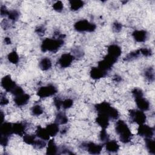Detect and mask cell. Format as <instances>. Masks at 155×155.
<instances>
[{"label":"cell","instance_id":"6da1fadb","mask_svg":"<svg viewBox=\"0 0 155 155\" xmlns=\"http://www.w3.org/2000/svg\"><path fill=\"white\" fill-rule=\"evenodd\" d=\"M65 37V35L60 33L58 31L54 33V38H46L41 44V48L42 51H49L51 53H56L64 45V39Z\"/></svg>","mask_w":155,"mask_h":155},{"label":"cell","instance_id":"7a4b0ae2","mask_svg":"<svg viewBox=\"0 0 155 155\" xmlns=\"http://www.w3.org/2000/svg\"><path fill=\"white\" fill-rule=\"evenodd\" d=\"M115 130L119 135V140L124 143H129L132 138L133 134L127 123L122 120H119L115 125Z\"/></svg>","mask_w":155,"mask_h":155},{"label":"cell","instance_id":"3957f363","mask_svg":"<svg viewBox=\"0 0 155 155\" xmlns=\"http://www.w3.org/2000/svg\"><path fill=\"white\" fill-rule=\"evenodd\" d=\"M95 110L97 113H104L108 116L110 119L116 120L119 116L118 110L112 107L108 102H102L94 105Z\"/></svg>","mask_w":155,"mask_h":155},{"label":"cell","instance_id":"277c9868","mask_svg":"<svg viewBox=\"0 0 155 155\" xmlns=\"http://www.w3.org/2000/svg\"><path fill=\"white\" fill-rule=\"evenodd\" d=\"M74 28L79 32H93L95 31L96 25L87 19H81L74 24Z\"/></svg>","mask_w":155,"mask_h":155},{"label":"cell","instance_id":"5b68a950","mask_svg":"<svg viewBox=\"0 0 155 155\" xmlns=\"http://www.w3.org/2000/svg\"><path fill=\"white\" fill-rule=\"evenodd\" d=\"M129 116L130 119L138 125L143 124L147 120L146 114L143 111L140 110L133 109L130 110Z\"/></svg>","mask_w":155,"mask_h":155},{"label":"cell","instance_id":"8992f818","mask_svg":"<svg viewBox=\"0 0 155 155\" xmlns=\"http://www.w3.org/2000/svg\"><path fill=\"white\" fill-rule=\"evenodd\" d=\"M57 91V88L54 85L48 84L40 87L37 91V96L40 98H45L54 95Z\"/></svg>","mask_w":155,"mask_h":155},{"label":"cell","instance_id":"52a82bcc","mask_svg":"<svg viewBox=\"0 0 155 155\" xmlns=\"http://www.w3.org/2000/svg\"><path fill=\"white\" fill-rule=\"evenodd\" d=\"M117 59L107 54L102 60L98 62L97 67L104 71L107 72L111 69L112 67L117 62Z\"/></svg>","mask_w":155,"mask_h":155},{"label":"cell","instance_id":"ba28073f","mask_svg":"<svg viewBox=\"0 0 155 155\" xmlns=\"http://www.w3.org/2000/svg\"><path fill=\"white\" fill-rule=\"evenodd\" d=\"M81 147L91 154H99L103 148L102 144H96L92 142L82 143Z\"/></svg>","mask_w":155,"mask_h":155},{"label":"cell","instance_id":"9c48e42d","mask_svg":"<svg viewBox=\"0 0 155 155\" xmlns=\"http://www.w3.org/2000/svg\"><path fill=\"white\" fill-rule=\"evenodd\" d=\"M154 134V127H150L148 125H139L137 128V134L144 138H152Z\"/></svg>","mask_w":155,"mask_h":155},{"label":"cell","instance_id":"30bf717a","mask_svg":"<svg viewBox=\"0 0 155 155\" xmlns=\"http://www.w3.org/2000/svg\"><path fill=\"white\" fill-rule=\"evenodd\" d=\"M1 86L7 92L12 93L17 86L15 82L13 81L10 75L4 76L1 79Z\"/></svg>","mask_w":155,"mask_h":155},{"label":"cell","instance_id":"8fae6325","mask_svg":"<svg viewBox=\"0 0 155 155\" xmlns=\"http://www.w3.org/2000/svg\"><path fill=\"white\" fill-rule=\"evenodd\" d=\"M74 58V56L71 53H64L58 59V63L61 67L67 68L71 65Z\"/></svg>","mask_w":155,"mask_h":155},{"label":"cell","instance_id":"7c38bea8","mask_svg":"<svg viewBox=\"0 0 155 155\" xmlns=\"http://www.w3.org/2000/svg\"><path fill=\"white\" fill-rule=\"evenodd\" d=\"M110 117L104 113H97V116L96 118V122L103 129H106L110 123Z\"/></svg>","mask_w":155,"mask_h":155},{"label":"cell","instance_id":"4fadbf2b","mask_svg":"<svg viewBox=\"0 0 155 155\" xmlns=\"http://www.w3.org/2000/svg\"><path fill=\"white\" fill-rule=\"evenodd\" d=\"M132 36L136 42H143L148 39V34L146 30H136L132 33Z\"/></svg>","mask_w":155,"mask_h":155},{"label":"cell","instance_id":"5bb4252c","mask_svg":"<svg viewBox=\"0 0 155 155\" xmlns=\"http://www.w3.org/2000/svg\"><path fill=\"white\" fill-rule=\"evenodd\" d=\"M136 105L139 110H142L143 111H148L150 109V104L149 101L145 98L143 96H141L137 98L134 99Z\"/></svg>","mask_w":155,"mask_h":155},{"label":"cell","instance_id":"9a60e30c","mask_svg":"<svg viewBox=\"0 0 155 155\" xmlns=\"http://www.w3.org/2000/svg\"><path fill=\"white\" fill-rule=\"evenodd\" d=\"M12 125L13 124L7 122H4L1 124L0 127V136H4L9 137V136L13 134Z\"/></svg>","mask_w":155,"mask_h":155},{"label":"cell","instance_id":"2e32d148","mask_svg":"<svg viewBox=\"0 0 155 155\" xmlns=\"http://www.w3.org/2000/svg\"><path fill=\"white\" fill-rule=\"evenodd\" d=\"M30 98V96L27 93H22L19 95L15 96L14 102L16 106L18 107H22L26 105Z\"/></svg>","mask_w":155,"mask_h":155},{"label":"cell","instance_id":"e0dca14e","mask_svg":"<svg viewBox=\"0 0 155 155\" xmlns=\"http://www.w3.org/2000/svg\"><path fill=\"white\" fill-rule=\"evenodd\" d=\"M26 128V124L23 122H16L13 124L12 125L13 134H15L20 136H23L25 134Z\"/></svg>","mask_w":155,"mask_h":155},{"label":"cell","instance_id":"ac0fdd59","mask_svg":"<svg viewBox=\"0 0 155 155\" xmlns=\"http://www.w3.org/2000/svg\"><path fill=\"white\" fill-rule=\"evenodd\" d=\"M90 77L93 79H99L107 76V72L101 69L98 67H92L90 71Z\"/></svg>","mask_w":155,"mask_h":155},{"label":"cell","instance_id":"d6986e66","mask_svg":"<svg viewBox=\"0 0 155 155\" xmlns=\"http://www.w3.org/2000/svg\"><path fill=\"white\" fill-rule=\"evenodd\" d=\"M108 54L118 59L122 53L121 48L117 44H111L107 48Z\"/></svg>","mask_w":155,"mask_h":155},{"label":"cell","instance_id":"ffe728a7","mask_svg":"<svg viewBox=\"0 0 155 155\" xmlns=\"http://www.w3.org/2000/svg\"><path fill=\"white\" fill-rule=\"evenodd\" d=\"M119 145L116 140H108L105 142L106 150L109 153H116L119 150Z\"/></svg>","mask_w":155,"mask_h":155},{"label":"cell","instance_id":"44dd1931","mask_svg":"<svg viewBox=\"0 0 155 155\" xmlns=\"http://www.w3.org/2000/svg\"><path fill=\"white\" fill-rule=\"evenodd\" d=\"M36 136L44 140H50V135L48 134L46 128H42L41 126H38L36 130Z\"/></svg>","mask_w":155,"mask_h":155},{"label":"cell","instance_id":"7402d4cb","mask_svg":"<svg viewBox=\"0 0 155 155\" xmlns=\"http://www.w3.org/2000/svg\"><path fill=\"white\" fill-rule=\"evenodd\" d=\"M45 128L50 137L55 136L59 131V124L56 122L47 125Z\"/></svg>","mask_w":155,"mask_h":155},{"label":"cell","instance_id":"603a6c76","mask_svg":"<svg viewBox=\"0 0 155 155\" xmlns=\"http://www.w3.org/2000/svg\"><path fill=\"white\" fill-rule=\"evenodd\" d=\"M58 148L57 145H56L54 140L53 139H51L49 140L47 145V148L46 150V154H56L58 153Z\"/></svg>","mask_w":155,"mask_h":155},{"label":"cell","instance_id":"cb8c5ba5","mask_svg":"<svg viewBox=\"0 0 155 155\" xmlns=\"http://www.w3.org/2000/svg\"><path fill=\"white\" fill-rule=\"evenodd\" d=\"M68 117L64 112L59 111L57 113L54 122L57 123L59 125H65L68 122Z\"/></svg>","mask_w":155,"mask_h":155},{"label":"cell","instance_id":"d4e9b609","mask_svg":"<svg viewBox=\"0 0 155 155\" xmlns=\"http://www.w3.org/2000/svg\"><path fill=\"white\" fill-rule=\"evenodd\" d=\"M39 66L42 70L47 71L49 70L52 66L51 61L49 58H44L40 61Z\"/></svg>","mask_w":155,"mask_h":155},{"label":"cell","instance_id":"484cf974","mask_svg":"<svg viewBox=\"0 0 155 155\" xmlns=\"http://www.w3.org/2000/svg\"><path fill=\"white\" fill-rule=\"evenodd\" d=\"M145 145L147 150L150 154H155V142L152 138H145Z\"/></svg>","mask_w":155,"mask_h":155},{"label":"cell","instance_id":"4316f807","mask_svg":"<svg viewBox=\"0 0 155 155\" xmlns=\"http://www.w3.org/2000/svg\"><path fill=\"white\" fill-rule=\"evenodd\" d=\"M70 9L73 11H76L82 8L84 5V2L81 0H71L69 1Z\"/></svg>","mask_w":155,"mask_h":155},{"label":"cell","instance_id":"83f0119b","mask_svg":"<svg viewBox=\"0 0 155 155\" xmlns=\"http://www.w3.org/2000/svg\"><path fill=\"white\" fill-rule=\"evenodd\" d=\"M140 52L139 49L137 50H134V51H131L128 54H127L126 56L124 58V60L125 61H133V60L139 58L140 56Z\"/></svg>","mask_w":155,"mask_h":155},{"label":"cell","instance_id":"f1b7e54d","mask_svg":"<svg viewBox=\"0 0 155 155\" xmlns=\"http://www.w3.org/2000/svg\"><path fill=\"white\" fill-rule=\"evenodd\" d=\"M144 76L145 78L150 82H153L154 81V70L153 67H149L147 68L144 72Z\"/></svg>","mask_w":155,"mask_h":155},{"label":"cell","instance_id":"f546056e","mask_svg":"<svg viewBox=\"0 0 155 155\" xmlns=\"http://www.w3.org/2000/svg\"><path fill=\"white\" fill-rule=\"evenodd\" d=\"M7 59L9 61V62H10L11 63L14 64H16L17 63H18L19 60V56H18L17 52L15 50L12 51L10 53H8V54L7 55Z\"/></svg>","mask_w":155,"mask_h":155},{"label":"cell","instance_id":"4dcf8cb0","mask_svg":"<svg viewBox=\"0 0 155 155\" xmlns=\"http://www.w3.org/2000/svg\"><path fill=\"white\" fill-rule=\"evenodd\" d=\"M37 136L36 134H25L23 136V141L28 145H33Z\"/></svg>","mask_w":155,"mask_h":155},{"label":"cell","instance_id":"1f68e13d","mask_svg":"<svg viewBox=\"0 0 155 155\" xmlns=\"http://www.w3.org/2000/svg\"><path fill=\"white\" fill-rule=\"evenodd\" d=\"M7 16L10 20H11L13 22H16L19 16V13L16 10H8Z\"/></svg>","mask_w":155,"mask_h":155},{"label":"cell","instance_id":"d6a6232c","mask_svg":"<svg viewBox=\"0 0 155 155\" xmlns=\"http://www.w3.org/2000/svg\"><path fill=\"white\" fill-rule=\"evenodd\" d=\"M46 145H47V143H46L45 140L41 139L39 140L36 139L32 145L33 146L34 148H35L36 150H40V149H42L43 148H44L46 146Z\"/></svg>","mask_w":155,"mask_h":155},{"label":"cell","instance_id":"836d02e7","mask_svg":"<svg viewBox=\"0 0 155 155\" xmlns=\"http://www.w3.org/2000/svg\"><path fill=\"white\" fill-rule=\"evenodd\" d=\"M44 112L42 107L39 105H35L31 108V113L33 116H40Z\"/></svg>","mask_w":155,"mask_h":155},{"label":"cell","instance_id":"e575fe53","mask_svg":"<svg viewBox=\"0 0 155 155\" xmlns=\"http://www.w3.org/2000/svg\"><path fill=\"white\" fill-rule=\"evenodd\" d=\"M99 139H100L101 141H102V142H105V143L106 142H107L108 140H110L109 139L110 137L106 131V129L102 128V130L99 133Z\"/></svg>","mask_w":155,"mask_h":155},{"label":"cell","instance_id":"d590c367","mask_svg":"<svg viewBox=\"0 0 155 155\" xmlns=\"http://www.w3.org/2000/svg\"><path fill=\"white\" fill-rule=\"evenodd\" d=\"M73 104V101L71 99H66L62 101V108L66 110L71 108Z\"/></svg>","mask_w":155,"mask_h":155},{"label":"cell","instance_id":"8d00e7d4","mask_svg":"<svg viewBox=\"0 0 155 155\" xmlns=\"http://www.w3.org/2000/svg\"><path fill=\"white\" fill-rule=\"evenodd\" d=\"M53 8L54 10L58 12H61L62 11L63 8H64V5L62 1H58L56 2H54L53 5Z\"/></svg>","mask_w":155,"mask_h":155},{"label":"cell","instance_id":"74e56055","mask_svg":"<svg viewBox=\"0 0 155 155\" xmlns=\"http://www.w3.org/2000/svg\"><path fill=\"white\" fill-rule=\"evenodd\" d=\"M139 50L140 52V54H142L146 57L151 56L153 54V51L151 49L148 48H141L139 49Z\"/></svg>","mask_w":155,"mask_h":155},{"label":"cell","instance_id":"f35d334b","mask_svg":"<svg viewBox=\"0 0 155 155\" xmlns=\"http://www.w3.org/2000/svg\"><path fill=\"white\" fill-rule=\"evenodd\" d=\"M131 93H132V94H133V96L134 99L139 97H141V96H143V93L142 90L141 89H140V88H134L132 90Z\"/></svg>","mask_w":155,"mask_h":155},{"label":"cell","instance_id":"ab89813d","mask_svg":"<svg viewBox=\"0 0 155 155\" xmlns=\"http://www.w3.org/2000/svg\"><path fill=\"white\" fill-rule=\"evenodd\" d=\"M112 28H113V31H114L116 33H118L121 31V30L122 28V25L120 22L116 21L113 24Z\"/></svg>","mask_w":155,"mask_h":155},{"label":"cell","instance_id":"60d3db41","mask_svg":"<svg viewBox=\"0 0 155 155\" xmlns=\"http://www.w3.org/2000/svg\"><path fill=\"white\" fill-rule=\"evenodd\" d=\"M24 93V90H23V89L21 87H19V86H16V87H15V88L13 90V91L12 92V93L15 96H18V95H19V94H22V93Z\"/></svg>","mask_w":155,"mask_h":155},{"label":"cell","instance_id":"b9f144b4","mask_svg":"<svg viewBox=\"0 0 155 155\" xmlns=\"http://www.w3.org/2000/svg\"><path fill=\"white\" fill-rule=\"evenodd\" d=\"M8 143V137L4 136H0V144L3 147H5Z\"/></svg>","mask_w":155,"mask_h":155},{"label":"cell","instance_id":"7bdbcfd3","mask_svg":"<svg viewBox=\"0 0 155 155\" xmlns=\"http://www.w3.org/2000/svg\"><path fill=\"white\" fill-rule=\"evenodd\" d=\"M45 31V28L43 26H39L36 28L35 32L40 36L44 35Z\"/></svg>","mask_w":155,"mask_h":155},{"label":"cell","instance_id":"ee69618b","mask_svg":"<svg viewBox=\"0 0 155 155\" xmlns=\"http://www.w3.org/2000/svg\"><path fill=\"white\" fill-rule=\"evenodd\" d=\"M73 56H74V58H81L83 56V54H84V53L83 51L80 50L79 48H74L73 50Z\"/></svg>","mask_w":155,"mask_h":155},{"label":"cell","instance_id":"f6af8a7d","mask_svg":"<svg viewBox=\"0 0 155 155\" xmlns=\"http://www.w3.org/2000/svg\"><path fill=\"white\" fill-rule=\"evenodd\" d=\"M62 100H61L58 97H54V105L57 108V110H60V108L62 107Z\"/></svg>","mask_w":155,"mask_h":155},{"label":"cell","instance_id":"bcb514c9","mask_svg":"<svg viewBox=\"0 0 155 155\" xmlns=\"http://www.w3.org/2000/svg\"><path fill=\"white\" fill-rule=\"evenodd\" d=\"M9 101L8 99L6 97V96L4 94H2V93L1 94V99H0V104L1 105L3 106V105H6L8 104Z\"/></svg>","mask_w":155,"mask_h":155},{"label":"cell","instance_id":"7dc6e473","mask_svg":"<svg viewBox=\"0 0 155 155\" xmlns=\"http://www.w3.org/2000/svg\"><path fill=\"white\" fill-rule=\"evenodd\" d=\"M1 16H7V14H8V10L7 9L5 5H2L1 6Z\"/></svg>","mask_w":155,"mask_h":155},{"label":"cell","instance_id":"c3c4849f","mask_svg":"<svg viewBox=\"0 0 155 155\" xmlns=\"http://www.w3.org/2000/svg\"><path fill=\"white\" fill-rule=\"evenodd\" d=\"M113 80L116 82H120L121 80H122V78L120 76H117V75H115L114 77H113Z\"/></svg>","mask_w":155,"mask_h":155},{"label":"cell","instance_id":"681fc988","mask_svg":"<svg viewBox=\"0 0 155 155\" xmlns=\"http://www.w3.org/2000/svg\"><path fill=\"white\" fill-rule=\"evenodd\" d=\"M4 42L6 44H11L12 42H11V39L10 38H8V37H6L4 38Z\"/></svg>","mask_w":155,"mask_h":155},{"label":"cell","instance_id":"f907efd6","mask_svg":"<svg viewBox=\"0 0 155 155\" xmlns=\"http://www.w3.org/2000/svg\"><path fill=\"white\" fill-rule=\"evenodd\" d=\"M1 124L4 122V114L2 111H1Z\"/></svg>","mask_w":155,"mask_h":155}]
</instances>
